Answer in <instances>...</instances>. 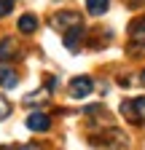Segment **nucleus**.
I'll list each match as a JSON object with an SVG mask.
<instances>
[{
  "label": "nucleus",
  "mask_w": 145,
  "mask_h": 150,
  "mask_svg": "<svg viewBox=\"0 0 145 150\" xmlns=\"http://www.w3.org/2000/svg\"><path fill=\"white\" fill-rule=\"evenodd\" d=\"M121 115L132 123H145V97H134L121 102Z\"/></svg>",
  "instance_id": "f257e3e1"
},
{
  "label": "nucleus",
  "mask_w": 145,
  "mask_h": 150,
  "mask_svg": "<svg viewBox=\"0 0 145 150\" xmlns=\"http://www.w3.org/2000/svg\"><path fill=\"white\" fill-rule=\"evenodd\" d=\"M129 48L134 51V56L145 54V16H140L129 27Z\"/></svg>",
  "instance_id": "f03ea898"
},
{
  "label": "nucleus",
  "mask_w": 145,
  "mask_h": 150,
  "mask_svg": "<svg viewBox=\"0 0 145 150\" xmlns=\"http://www.w3.org/2000/svg\"><path fill=\"white\" fill-rule=\"evenodd\" d=\"M92 91H94V81L89 75H75L70 81V97L72 99H86Z\"/></svg>",
  "instance_id": "7ed1b4c3"
},
{
  "label": "nucleus",
  "mask_w": 145,
  "mask_h": 150,
  "mask_svg": "<svg viewBox=\"0 0 145 150\" xmlns=\"http://www.w3.org/2000/svg\"><path fill=\"white\" fill-rule=\"evenodd\" d=\"M78 24H81V16L72 13V11H59L57 16H51V27L59 30V32H65L70 27H78Z\"/></svg>",
  "instance_id": "20e7f679"
},
{
  "label": "nucleus",
  "mask_w": 145,
  "mask_h": 150,
  "mask_svg": "<svg viewBox=\"0 0 145 150\" xmlns=\"http://www.w3.org/2000/svg\"><path fill=\"white\" fill-rule=\"evenodd\" d=\"M19 56V43L16 38H0V64H8L11 59Z\"/></svg>",
  "instance_id": "39448f33"
},
{
  "label": "nucleus",
  "mask_w": 145,
  "mask_h": 150,
  "mask_svg": "<svg viewBox=\"0 0 145 150\" xmlns=\"http://www.w3.org/2000/svg\"><path fill=\"white\" fill-rule=\"evenodd\" d=\"M62 40H65V48H67V51L75 54V51L81 48V40H83V27L78 24V27L65 30V32H62Z\"/></svg>",
  "instance_id": "423d86ee"
},
{
  "label": "nucleus",
  "mask_w": 145,
  "mask_h": 150,
  "mask_svg": "<svg viewBox=\"0 0 145 150\" xmlns=\"http://www.w3.org/2000/svg\"><path fill=\"white\" fill-rule=\"evenodd\" d=\"M54 86H57V81H54V78H48V86H46V88H38V91L27 94V97H24V105H27V107L46 105V102H48V94H51V88H54Z\"/></svg>",
  "instance_id": "0eeeda50"
},
{
  "label": "nucleus",
  "mask_w": 145,
  "mask_h": 150,
  "mask_svg": "<svg viewBox=\"0 0 145 150\" xmlns=\"http://www.w3.org/2000/svg\"><path fill=\"white\" fill-rule=\"evenodd\" d=\"M24 123H27L30 131H48L51 129V118L46 115V112H30Z\"/></svg>",
  "instance_id": "6e6552de"
},
{
  "label": "nucleus",
  "mask_w": 145,
  "mask_h": 150,
  "mask_svg": "<svg viewBox=\"0 0 145 150\" xmlns=\"http://www.w3.org/2000/svg\"><path fill=\"white\" fill-rule=\"evenodd\" d=\"M16 83H19V75H16V70L8 67V64H0V86H3V88H14Z\"/></svg>",
  "instance_id": "1a4fd4ad"
},
{
  "label": "nucleus",
  "mask_w": 145,
  "mask_h": 150,
  "mask_svg": "<svg viewBox=\"0 0 145 150\" xmlns=\"http://www.w3.org/2000/svg\"><path fill=\"white\" fill-rule=\"evenodd\" d=\"M16 27H19V32L30 35V32H35V30H38V19H35L32 13H24V16L19 19V24H16Z\"/></svg>",
  "instance_id": "9d476101"
},
{
  "label": "nucleus",
  "mask_w": 145,
  "mask_h": 150,
  "mask_svg": "<svg viewBox=\"0 0 145 150\" xmlns=\"http://www.w3.org/2000/svg\"><path fill=\"white\" fill-rule=\"evenodd\" d=\"M107 6H110V0H86V11L92 16H102L107 11Z\"/></svg>",
  "instance_id": "9b49d317"
},
{
  "label": "nucleus",
  "mask_w": 145,
  "mask_h": 150,
  "mask_svg": "<svg viewBox=\"0 0 145 150\" xmlns=\"http://www.w3.org/2000/svg\"><path fill=\"white\" fill-rule=\"evenodd\" d=\"M8 115H11V102L6 97H0V121H6Z\"/></svg>",
  "instance_id": "f8f14e48"
},
{
  "label": "nucleus",
  "mask_w": 145,
  "mask_h": 150,
  "mask_svg": "<svg viewBox=\"0 0 145 150\" xmlns=\"http://www.w3.org/2000/svg\"><path fill=\"white\" fill-rule=\"evenodd\" d=\"M14 11V0H0V16H8Z\"/></svg>",
  "instance_id": "ddd939ff"
},
{
  "label": "nucleus",
  "mask_w": 145,
  "mask_h": 150,
  "mask_svg": "<svg viewBox=\"0 0 145 150\" xmlns=\"http://www.w3.org/2000/svg\"><path fill=\"white\" fill-rule=\"evenodd\" d=\"M16 150H43V145H38V142H27V145H16Z\"/></svg>",
  "instance_id": "4468645a"
},
{
  "label": "nucleus",
  "mask_w": 145,
  "mask_h": 150,
  "mask_svg": "<svg viewBox=\"0 0 145 150\" xmlns=\"http://www.w3.org/2000/svg\"><path fill=\"white\" fill-rule=\"evenodd\" d=\"M0 150H16V145H3Z\"/></svg>",
  "instance_id": "2eb2a0df"
},
{
  "label": "nucleus",
  "mask_w": 145,
  "mask_h": 150,
  "mask_svg": "<svg viewBox=\"0 0 145 150\" xmlns=\"http://www.w3.org/2000/svg\"><path fill=\"white\" fill-rule=\"evenodd\" d=\"M140 83H142V86H145V70H142V72H140Z\"/></svg>",
  "instance_id": "dca6fc26"
}]
</instances>
